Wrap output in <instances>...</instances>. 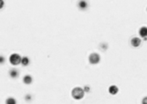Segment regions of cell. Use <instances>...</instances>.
Here are the masks:
<instances>
[{"instance_id":"cell-1","label":"cell","mask_w":147,"mask_h":104,"mask_svg":"<svg viewBox=\"0 0 147 104\" xmlns=\"http://www.w3.org/2000/svg\"><path fill=\"white\" fill-rule=\"evenodd\" d=\"M71 95L74 100H81L85 95V91L81 87H75L72 90Z\"/></svg>"},{"instance_id":"cell-2","label":"cell","mask_w":147,"mask_h":104,"mask_svg":"<svg viewBox=\"0 0 147 104\" xmlns=\"http://www.w3.org/2000/svg\"><path fill=\"white\" fill-rule=\"evenodd\" d=\"M9 60H10V63L12 65L17 66V65H20L21 62H22V58H21V56L18 54H12L10 56Z\"/></svg>"},{"instance_id":"cell-3","label":"cell","mask_w":147,"mask_h":104,"mask_svg":"<svg viewBox=\"0 0 147 104\" xmlns=\"http://www.w3.org/2000/svg\"><path fill=\"white\" fill-rule=\"evenodd\" d=\"M88 60L91 65H97L101 62V55L97 53H92L89 55Z\"/></svg>"},{"instance_id":"cell-4","label":"cell","mask_w":147,"mask_h":104,"mask_svg":"<svg viewBox=\"0 0 147 104\" xmlns=\"http://www.w3.org/2000/svg\"><path fill=\"white\" fill-rule=\"evenodd\" d=\"M142 40L138 37H133L132 38L131 40V45L133 46V47H138L140 45H141Z\"/></svg>"},{"instance_id":"cell-5","label":"cell","mask_w":147,"mask_h":104,"mask_svg":"<svg viewBox=\"0 0 147 104\" xmlns=\"http://www.w3.org/2000/svg\"><path fill=\"white\" fill-rule=\"evenodd\" d=\"M120 91V89L118 88V86L116 85H111L109 88H108V92H109L110 95H117Z\"/></svg>"},{"instance_id":"cell-6","label":"cell","mask_w":147,"mask_h":104,"mask_svg":"<svg viewBox=\"0 0 147 104\" xmlns=\"http://www.w3.org/2000/svg\"><path fill=\"white\" fill-rule=\"evenodd\" d=\"M23 84H27V85H29V84H32L33 78H32V77H31V75H29V74L25 75L23 78Z\"/></svg>"},{"instance_id":"cell-7","label":"cell","mask_w":147,"mask_h":104,"mask_svg":"<svg viewBox=\"0 0 147 104\" xmlns=\"http://www.w3.org/2000/svg\"><path fill=\"white\" fill-rule=\"evenodd\" d=\"M9 75L11 78H18L19 76V71L16 68H12L9 71Z\"/></svg>"},{"instance_id":"cell-8","label":"cell","mask_w":147,"mask_h":104,"mask_svg":"<svg viewBox=\"0 0 147 104\" xmlns=\"http://www.w3.org/2000/svg\"><path fill=\"white\" fill-rule=\"evenodd\" d=\"M139 35L142 38H146L147 37V27L146 26H143L139 29Z\"/></svg>"},{"instance_id":"cell-9","label":"cell","mask_w":147,"mask_h":104,"mask_svg":"<svg viewBox=\"0 0 147 104\" xmlns=\"http://www.w3.org/2000/svg\"><path fill=\"white\" fill-rule=\"evenodd\" d=\"M78 7L80 10H85L87 9V7H88V5H87V1H84V0H82V1H80L78 3Z\"/></svg>"},{"instance_id":"cell-10","label":"cell","mask_w":147,"mask_h":104,"mask_svg":"<svg viewBox=\"0 0 147 104\" xmlns=\"http://www.w3.org/2000/svg\"><path fill=\"white\" fill-rule=\"evenodd\" d=\"M30 63V59H29L28 57H23L22 58V62H21V65L23 66H28Z\"/></svg>"},{"instance_id":"cell-11","label":"cell","mask_w":147,"mask_h":104,"mask_svg":"<svg viewBox=\"0 0 147 104\" xmlns=\"http://www.w3.org/2000/svg\"><path fill=\"white\" fill-rule=\"evenodd\" d=\"M99 48L102 51V52H105V51L107 50V48H108V44L106 43V42H101V43L99 45Z\"/></svg>"},{"instance_id":"cell-12","label":"cell","mask_w":147,"mask_h":104,"mask_svg":"<svg viewBox=\"0 0 147 104\" xmlns=\"http://www.w3.org/2000/svg\"><path fill=\"white\" fill-rule=\"evenodd\" d=\"M5 104H17V100L13 97H9L6 99Z\"/></svg>"},{"instance_id":"cell-13","label":"cell","mask_w":147,"mask_h":104,"mask_svg":"<svg viewBox=\"0 0 147 104\" xmlns=\"http://www.w3.org/2000/svg\"><path fill=\"white\" fill-rule=\"evenodd\" d=\"M24 100H25V101H32V95H31L30 94H27V95H25Z\"/></svg>"},{"instance_id":"cell-14","label":"cell","mask_w":147,"mask_h":104,"mask_svg":"<svg viewBox=\"0 0 147 104\" xmlns=\"http://www.w3.org/2000/svg\"><path fill=\"white\" fill-rule=\"evenodd\" d=\"M83 90H84L85 91V93H89L91 91V88H90V86H88V85H86L83 88Z\"/></svg>"},{"instance_id":"cell-15","label":"cell","mask_w":147,"mask_h":104,"mask_svg":"<svg viewBox=\"0 0 147 104\" xmlns=\"http://www.w3.org/2000/svg\"><path fill=\"white\" fill-rule=\"evenodd\" d=\"M5 62V56H3V55H1L0 56V63H1V65H4Z\"/></svg>"},{"instance_id":"cell-16","label":"cell","mask_w":147,"mask_h":104,"mask_svg":"<svg viewBox=\"0 0 147 104\" xmlns=\"http://www.w3.org/2000/svg\"><path fill=\"white\" fill-rule=\"evenodd\" d=\"M141 104H147V96H144V98L142 99Z\"/></svg>"},{"instance_id":"cell-17","label":"cell","mask_w":147,"mask_h":104,"mask_svg":"<svg viewBox=\"0 0 147 104\" xmlns=\"http://www.w3.org/2000/svg\"><path fill=\"white\" fill-rule=\"evenodd\" d=\"M4 5H5V2L3 1V0H1V1H0V8H3L4 7Z\"/></svg>"},{"instance_id":"cell-18","label":"cell","mask_w":147,"mask_h":104,"mask_svg":"<svg viewBox=\"0 0 147 104\" xmlns=\"http://www.w3.org/2000/svg\"><path fill=\"white\" fill-rule=\"evenodd\" d=\"M143 39H144V41H147V37L146 38H143Z\"/></svg>"},{"instance_id":"cell-19","label":"cell","mask_w":147,"mask_h":104,"mask_svg":"<svg viewBox=\"0 0 147 104\" xmlns=\"http://www.w3.org/2000/svg\"><path fill=\"white\" fill-rule=\"evenodd\" d=\"M146 10H147V8H146Z\"/></svg>"}]
</instances>
